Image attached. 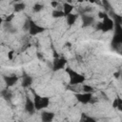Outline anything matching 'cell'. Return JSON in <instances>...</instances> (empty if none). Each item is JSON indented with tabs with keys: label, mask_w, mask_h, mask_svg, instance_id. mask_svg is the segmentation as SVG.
<instances>
[{
	"label": "cell",
	"mask_w": 122,
	"mask_h": 122,
	"mask_svg": "<svg viewBox=\"0 0 122 122\" xmlns=\"http://www.w3.org/2000/svg\"><path fill=\"white\" fill-rule=\"evenodd\" d=\"M79 3H82V2H84V1H87V0H77Z\"/></svg>",
	"instance_id": "cell-35"
},
{
	"label": "cell",
	"mask_w": 122,
	"mask_h": 122,
	"mask_svg": "<svg viewBox=\"0 0 122 122\" xmlns=\"http://www.w3.org/2000/svg\"><path fill=\"white\" fill-rule=\"evenodd\" d=\"M119 111H122V100L121 98L118 96V104H117V107H116Z\"/></svg>",
	"instance_id": "cell-23"
},
{
	"label": "cell",
	"mask_w": 122,
	"mask_h": 122,
	"mask_svg": "<svg viewBox=\"0 0 122 122\" xmlns=\"http://www.w3.org/2000/svg\"><path fill=\"white\" fill-rule=\"evenodd\" d=\"M71 44L70 42H69V43H66V46H67V47H71Z\"/></svg>",
	"instance_id": "cell-34"
},
{
	"label": "cell",
	"mask_w": 122,
	"mask_h": 122,
	"mask_svg": "<svg viewBox=\"0 0 122 122\" xmlns=\"http://www.w3.org/2000/svg\"><path fill=\"white\" fill-rule=\"evenodd\" d=\"M82 26L84 28L89 27L91 25H92L94 23V17L91 16V15H86V14H82Z\"/></svg>",
	"instance_id": "cell-8"
},
{
	"label": "cell",
	"mask_w": 122,
	"mask_h": 122,
	"mask_svg": "<svg viewBox=\"0 0 122 122\" xmlns=\"http://www.w3.org/2000/svg\"><path fill=\"white\" fill-rule=\"evenodd\" d=\"M110 14H111V15H112V17L113 18L114 23H117V24H121V23H122V17H121L120 15L116 14V13H115V12H113L112 10H111V11H110Z\"/></svg>",
	"instance_id": "cell-17"
},
{
	"label": "cell",
	"mask_w": 122,
	"mask_h": 122,
	"mask_svg": "<svg viewBox=\"0 0 122 122\" xmlns=\"http://www.w3.org/2000/svg\"><path fill=\"white\" fill-rule=\"evenodd\" d=\"M63 9H64V10H63V12H64V15L66 16V15H68L69 13H71V10H73V6L71 4V3H64V5H63Z\"/></svg>",
	"instance_id": "cell-14"
},
{
	"label": "cell",
	"mask_w": 122,
	"mask_h": 122,
	"mask_svg": "<svg viewBox=\"0 0 122 122\" xmlns=\"http://www.w3.org/2000/svg\"><path fill=\"white\" fill-rule=\"evenodd\" d=\"M113 26H114L113 21L106 13L104 15V17H103V21L101 22V30H103V31H109V30H111L113 29Z\"/></svg>",
	"instance_id": "cell-3"
},
{
	"label": "cell",
	"mask_w": 122,
	"mask_h": 122,
	"mask_svg": "<svg viewBox=\"0 0 122 122\" xmlns=\"http://www.w3.org/2000/svg\"><path fill=\"white\" fill-rule=\"evenodd\" d=\"M1 95H2L3 98H4L5 100H7V101H10V100L11 99V97H12V93H11V92L9 91L8 89L3 90V91L1 92Z\"/></svg>",
	"instance_id": "cell-15"
},
{
	"label": "cell",
	"mask_w": 122,
	"mask_h": 122,
	"mask_svg": "<svg viewBox=\"0 0 122 122\" xmlns=\"http://www.w3.org/2000/svg\"><path fill=\"white\" fill-rule=\"evenodd\" d=\"M29 28H30V23H29V20H27L23 26V30H29Z\"/></svg>",
	"instance_id": "cell-25"
},
{
	"label": "cell",
	"mask_w": 122,
	"mask_h": 122,
	"mask_svg": "<svg viewBox=\"0 0 122 122\" xmlns=\"http://www.w3.org/2000/svg\"><path fill=\"white\" fill-rule=\"evenodd\" d=\"M77 14H73V13H69L68 15H66V18H67V24L69 25V26H71V25H73L74 24V22L76 21V19H77Z\"/></svg>",
	"instance_id": "cell-11"
},
{
	"label": "cell",
	"mask_w": 122,
	"mask_h": 122,
	"mask_svg": "<svg viewBox=\"0 0 122 122\" xmlns=\"http://www.w3.org/2000/svg\"><path fill=\"white\" fill-rule=\"evenodd\" d=\"M25 111H26L28 113H30V114H33V113H34V111H35L34 104H33V102H32L29 97H27V98H26Z\"/></svg>",
	"instance_id": "cell-9"
},
{
	"label": "cell",
	"mask_w": 122,
	"mask_h": 122,
	"mask_svg": "<svg viewBox=\"0 0 122 122\" xmlns=\"http://www.w3.org/2000/svg\"><path fill=\"white\" fill-rule=\"evenodd\" d=\"M13 17H14V13H11V14H10L6 19H5V22H10L12 19H13Z\"/></svg>",
	"instance_id": "cell-24"
},
{
	"label": "cell",
	"mask_w": 122,
	"mask_h": 122,
	"mask_svg": "<svg viewBox=\"0 0 122 122\" xmlns=\"http://www.w3.org/2000/svg\"><path fill=\"white\" fill-rule=\"evenodd\" d=\"M26 8V4L25 3H22V2H18V3H15L14 6H13V10L15 12H19L23 10H25Z\"/></svg>",
	"instance_id": "cell-16"
},
{
	"label": "cell",
	"mask_w": 122,
	"mask_h": 122,
	"mask_svg": "<svg viewBox=\"0 0 122 122\" xmlns=\"http://www.w3.org/2000/svg\"><path fill=\"white\" fill-rule=\"evenodd\" d=\"M117 104H118V97H117L116 99H114V101H113V103H112V107H113V108H116V107H117Z\"/></svg>",
	"instance_id": "cell-27"
},
{
	"label": "cell",
	"mask_w": 122,
	"mask_h": 122,
	"mask_svg": "<svg viewBox=\"0 0 122 122\" xmlns=\"http://www.w3.org/2000/svg\"><path fill=\"white\" fill-rule=\"evenodd\" d=\"M3 78H4V81H5V83H6L7 88L13 86V85L18 81V77H17L16 75H14V74L10 75V76H6V75H5V76H3Z\"/></svg>",
	"instance_id": "cell-7"
},
{
	"label": "cell",
	"mask_w": 122,
	"mask_h": 122,
	"mask_svg": "<svg viewBox=\"0 0 122 122\" xmlns=\"http://www.w3.org/2000/svg\"><path fill=\"white\" fill-rule=\"evenodd\" d=\"M36 56H37V58H38V59H40V60H42V59H43V55H42V53H41V52H37Z\"/></svg>",
	"instance_id": "cell-29"
},
{
	"label": "cell",
	"mask_w": 122,
	"mask_h": 122,
	"mask_svg": "<svg viewBox=\"0 0 122 122\" xmlns=\"http://www.w3.org/2000/svg\"><path fill=\"white\" fill-rule=\"evenodd\" d=\"M13 1H14V2H19L20 0H13Z\"/></svg>",
	"instance_id": "cell-38"
},
{
	"label": "cell",
	"mask_w": 122,
	"mask_h": 122,
	"mask_svg": "<svg viewBox=\"0 0 122 122\" xmlns=\"http://www.w3.org/2000/svg\"><path fill=\"white\" fill-rule=\"evenodd\" d=\"M72 0H67V3H71Z\"/></svg>",
	"instance_id": "cell-36"
},
{
	"label": "cell",
	"mask_w": 122,
	"mask_h": 122,
	"mask_svg": "<svg viewBox=\"0 0 122 122\" xmlns=\"http://www.w3.org/2000/svg\"><path fill=\"white\" fill-rule=\"evenodd\" d=\"M2 22H3V19H2V18H0V25H1V23H2Z\"/></svg>",
	"instance_id": "cell-37"
},
{
	"label": "cell",
	"mask_w": 122,
	"mask_h": 122,
	"mask_svg": "<svg viewBox=\"0 0 122 122\" xmlns=\"http://www.w3.org/2000/svg\"><path fill=\"white\" fill-rule=\"evenodd\" d=\"M105 14H106V13H105V12H99V13H98V16H99V17H100V18H103V17H104V15H105Z\"/></svg>",
	"instance_id": "cell-30"
},
{
	"label": "cell",
	"mask_w": 122,
	"mask_h": 122,
	"mask_svg": "<svg viewBox=\"0 0 122 122\" xmlns=\"http://www.w3.org/2000/svg\"><path fill=\"white\" fill-rule=\"evenodd\" d=\"M89 1H90L91 3H99L97 0H89Z\"/></svg>",
	"instance_id": "cell-33"
},
{
	"label": "cell",
	"mask_w": 122,
	"mask_h": 122,
	"mask_svg": "<svg viewBox=\"0 0 122 122\" xmlns=\"http://www.w3.org/2000/svg\"><path fill=\"white\" fill-rule=\"evenodd\" d=\"M81 121H84V122H94L95 118L88 116L86 113H82L81 114Z\"/></svg>",
	"instance_id": "cell-18"
},
{
	"label": "cell",
	"mask_w": 122,
	"mask_h": 122,
	"mask_svg": "<svg viewBox=\"0 0 122 122\" xmlns=\"http://www.w3.org/2000/svg\"><path fill=\"white\" fill-rule=\"evenodd\" d=\"M29 23H30V28H29V32L30 35H36L38 33H41L45 30V28L38 26L37 24H35L34 21H32L31 19H28Z\"/></svg>",
	"instance_id": "cell-4"
},
{
	"label": "cell",
	"mask_w": 122,
	"mask_h": 122,
	"mask_svg": "<svg viewBox=\"0 0 122 122\" xmlns=\"http://www.w3.org/2000/svg\"><path fill=\"white\" fill-rule=\"evenodd\" d=\"M43 8H44V6H43L42 4H40V3H36V4L32 7V10H33L34 12H39L40 10H43Z\"/></svg>",
	"instance_id": "cell-21"
},
{
	"label": "cell",
	"mask_w": 122,
	"mask_h": 122,
	"mask_svg": "<svg viewBox=\"0 0 122 122\" xmlns=\"http://www.w3.org/2000/svg\"><path fill=\"white\" fill-rule=\"evenodd\" d=\"M12 57H13V51H10L8 52V58H9L10 60H11Z\"/></svg>",
	"instance_id": "cell-26"
},
{
	"label": "cell",
	"mask_w": 122,
	"mask_h": 122,
	"mask_svg": "<svg viewBox=\"0 0 122 122\" xmlns=\"http://www.w3.org/2000/svg\"><path fill=\"white\" fill-rule=\"evenodd\" d=\"M66 71L70 76V85H78V84H81L85 81V76L76 72L71 68L68 67L66 69Z\"/></svg>",
	"instance_id": "cell-1"
},
{
	"label": "cell",
	"mask_w": 122,
	"mask_h": 122,
	"mask_svg": "<svg viewBox=\"0 0 122 122\" xmlns=\"http://www.w3.org/2000/svg\"><path fill=\"white\" fill-rule=\"evenodd\" d=\"M53 117H54V113L51 112H43L41 113V119L44 122H50L53 119Z\"/></svg>",
	"instance_id": "cell-10"
},
{
	"label": "cell",
	"mask_w": 122,
	"mask_h": 122,
	"mask_svg": "<svg viewBox=\"0 0 122 122\" xmlns=\"http://www.w3.org/2000/svg\"><path fill=\"white\" fill-rule=\"evenodd\" d=\"M119 75H120V71H117V72H115V73H114V76H115L116 78H118V77H119Z\"/></svg>",
	"instance_id": "cell-32"
},
{
	"label": "cell",
	"mask_w": 122,
	"mask_h": 122,
	"mask_svg": "<svg viewBox=\"0 0 122 122\" xmlns=\"http://www.w3.org/2000/svg\"><path fill=\"white\" fill-rule=\"evenodd\" d=\"M51 7H53V8H56V7H57V5H58V3H57L56 1H52V2L51 3Z\"/></svg>",
	"instance_id": "cell-28"
},
{
	"label": "cell",
	"mask_w": 122,
	"mask_h": 122,
	"mask_svg": "<svg viewBox=\"0 0 122 122\" xmlns=\"http://www.w3.org/2000/svg\"><path fill=\"white\" fill-rule=\"evenodd\" d=\"M96 30H101V22L96 25Z\"/></svg>",
	"instance_id": "cell-31"
},
{
	"label": "cell",
	"mask_w": 122,
	"mask_h": 122,
	"mask_svg": "<svg viewBox=\"0 0 122 122\" xmlns=\"http://www.w3.org/2000/svg\"><path fill=\"white\" fill-rule=\"evenodd\" d=\"M82 90L85 92H92L93 91H94V89L92 87V86H89V85H83V88H82Z\"/></svg>",
	"instance_id": "cell-22"
},
{
	"label": "cell",
	"mask_w": 122,
	"mask_h": 122,
	"mask_svg": "<svg viewBox=\"0 0 122 122\" xmlns=\"http://www.w3.org/2000/svg\"><path fill=\"white\" fill-rule=\"evenodd\" d=\"M67 60L64 57H55L52 63V70L53 71H57L61 69L64 68V66L66 65Z\"/></svg>",
	"instance_id": "cell-5"
},
{
	"label": "cell",
	"mask_w": 122,
	"mask_h": 122,
	"mask_svg": "<svg viewBox=\"0 0 122 122\" xmlns=\"http://www.w3.org/2000/svg\"><path fill=\"white\" fill-rule=\"evenodd\" d=\"M52 16L54 17V18H58V17H62V16H65L64 15V12L62 11V10H52Z\"/></svg>",
	"instance_id": "cell-20"
},
{
	"label": "cell",
	"mask_w": 122,
	"mask_h": 122,
	"mask_svg": "<svg viewBox=\"0 0 122 122\" xmlns=\"http://www.w3.org/2000/svg\"><path fill=\"white\" fill-rule=\"evenodd\" d=\"M33 95H34L33 104H34L35 110L40 111V110L45 109L49 106V104H50V98L49 97H42V96L36 94L34 92H33Z\"/></svg>",
	"instance_id": "cell-2"
},
{
	"label": "cell",
	"mask_w": 122,
	"mask_h": 122,
	"mask_svg": "<svg viewBox=\"0 0 122 122\" xmlns=\"http://www.w3.org/2000/svg\"><path fill=\"white\" fill-rule=\"evenodd\" d=\"M92 97V92H84V93H76L75 94V98L82 104H87L90 103L91 99Z\"/></svg>",
	"instance_id": "cell-6"
},
{
	"label": "cell",
	"mask_w": 122,
	"mask_h": 122,
	"mask_svg": "<svg viewBox=\"0 0 122 122\" xmlns=\"http://www.w3.org/2000/svg\"><path fill=\"white\" fill-rule=\"evenodd\" d=\"M32 81H33V79H32L31 76L26 75V76H24V78H23L22 86H23L24 88H28V87H30V86L32 84Z\"/></svg>",
	"instance_id": "cell-13"
},
{
	"label": "cell",
	"mask_w": 122,
	"mask_h": 122,
	"mask_svg": "<svg viewBox=\"0 0 122 122\" xmlns=\"http://www.w3.org/2000/svg\"><path fill=\"white\" fill-rule=\"evenodd\" d=\"M102 5H103V7L105 8V10H106L107 11H111V10H112V6H111L109 0H102Z\"/></svg>",
	"instance_id": "cell-19"
},
{
	"label": "cell",
	"mask_w": 122,
	"mask_h": 122,
	"mask_svg": "<svg viewBox=\"0 0 122 122\" xmlns=\"http://www.w3.org/2000/svg\"><path fill=\"white\" fill-rule=\"evenodd\" d=\"M0 1H3V0H0Z\"/></svg>",
	"instance_id": "cell-39"
},
{
	"label": "cell",
	"mask_w": 122,
	"mask_h": 122,
	"mask_svg": "<svg viewBox=\"0 0 122 122\" xmlns=\"http://www.w3.org/2000/svg\"><path fill=\"white\" fill-rule=\"evenodd\" d=\"M122 43V32H114L112 38V45H120Z\"/></svg>",
	"instance_id": "cell-12"
}]
</instances>
